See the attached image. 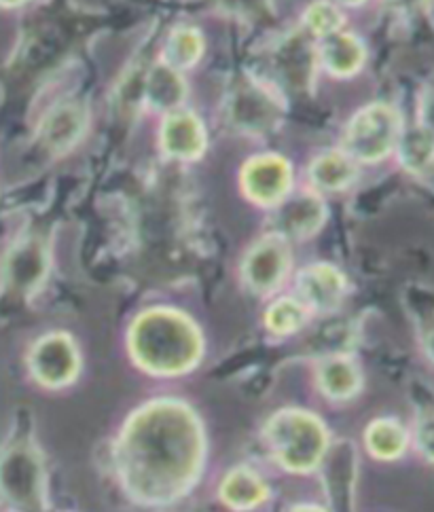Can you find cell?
Segmentation results:
<instances>
[{
	"label": "cell",
	"instance_id": "obj_13",
	"mask_svg": "<svg viewBox=\"0 0 434 512\" xmlns=\"http://www.w3.org/2000/svg\"><path fill=\"white\" fill-rule=\"evenodd\" d=\"M320 60L333 75L350 77L363 66L365 47L356 36L335 32L331 36H324V41L320 45Z\"/></svg>",
	"mask_w": 434,
	"mask_h": 512
},
{
	"label": "cell",
	"instance_id": "obj_9",
	"mask_svg": "<svg viewBox=\"0 0 434 512\" xmlns=\"http://www.w3.org/2000/svg\"><path fill=\"white\" fill-rule=\"evenodd\" d=\"M47 271V252L39 240L17 244L5 263V282L17 292H32L43 282Z\"/></svg>",
	"mask_w": 434,
	"mask_h": 512
},
{
	"label": "cell",
	"instance_id": "obj_6",
	"mask_svg": "<svg viewBox=\"0 0 434 512\" xmlns=\"http://www.w3.org/2000/svg\"><path fill=\"white\" fill-rule=\"evenodd\" d=\"M32 375L45 386L58 388L79 373L77 347L66 335H49L34 345L30 354Z\"/></svg>",
	"mask_w": 434,
	"mask_h": 512
},
{
	"label": "cell",
	"instance_id": "obj_23",
	"mask_svg": "<svg viewBox=\"0 0 434 512\" xmlns=\"http://www.w3.org/2000/svg\"><path fill=\"white\" fill-rule=\"evenodd\" d=\"M305 24L314 34L318 36H331L335 32H339V28L343 26V15L339 13V9L331 3H316L305 13Z\"/></svg>",
	"mask_w": 434,
	"mask_h": 512
},
{
	"label": "cell",
	"instance_id": "obj_21",
	"mask_svg": "<svg viewBox=\"0 0 434 512\" xmlns=\"http://www.w3.org/2000/svg\"><path fill=\"white\" fill-rule=\"evenodd\" d=\"M401 159L409 170H426L434 159V134L430 130H413L401 136Z\"/></svg>",
	"mask_w": 434,
	"mask_h": 512
},
{
	"label": "cell",
	"instance_id": "obj_12",
	"mask_svg": "<svg viewBox=\"0 0 434 512\" xmlns=\"http://www.w3.org/2000/svg\"><path fill=\"white\" fill-rule=\"evenodd\" d=\"M324 218L322 201L314 195H299L288 199L276 212V227L280 235L305 237L312 235Z\"/></svg>",
	"mask_w": 434,
	"mask_h": 512
},
{
	"label": "cell",
	"instance_id": "obj_27",
	"mask_svg": "<svg viewBox=\"0 0 434 512\" xmlns=\"http://www.w3.org/2000/svg\"><path fill=\"white\" fill-rule=\"evenodd\" d=\"M22 3H26V0H0V5H5V7H17Z\"/></svg>",
	"mask_w": 434,
	"mask_h": 512
},
{
	"label": "cell",
	"instance_id": "obj_19",
	"mask_svg": "<svg viewBox=\"0 0 434 512\" xmlns=\"http://www.w3.org/2000/svg\"><path fill=\"white\" fill-rule=\"evenodd\" d=\"M367 445L379 460H394V457H399L405 451L407 434L396 422L379 419L367 430Z\"/></svg>",
	"mask_w": 434,
	"mask_h": 512
},
{
	"label": "cell",
	"instance_id": "obj_5",
	"mask_svg": "<svg viewBox=\"0 0 434 512\" xmlns=\"http://www.w3.org/2000/svg\"><path fill=\"white\" fill-rule=\"evenodd\" d=\"M401 117L388 104H371L363 108L346 132V155L358 161H379L399 144Z\"/></svg>",
	"mask_w": 434,
	"mask_h": 512
},
{
	"label": "cell",
	"instance_id": "obj_8",
	"mask_svg": "<svg viewBox=\"0 0 434 512\" xmlns=\"http://www.w3.org/2000/svg\"><path fill=\"white\" fill-rule=\"evenodd\" d=\"M288 271V248L282 235H269L250 250L244 263L246 282L257 292H271L280 286Z\"/></svg>",
	"mask_w": 434,
	"mask_h": 512
},
{
	"label": "cell",
	"instance_id": "obj_4",
	"mask_svg": "<svg viewBox=\"0 0 434 512\" xmlns=\"http://www.w3.org/2000/svg\"><path fill=\"white\" fill-rule=\"evenodd\" d=\"M0 493L20 512L45 510V474L32 445L17 443L0 457Z\"/></svg>",
	"mask_w": 434,
	"mask_h": 512
},
{
	"label": "cell",
	"instance_id": "obj_1",
	"mask_svg": "<svg viewBox=\"0 0 434 512\" xmlns=\"http://www.w3.org/2000/svg\"><path fill=\"white\" fill-rule=\"evenodd\" d=\"M202 428L180 402L159 400L136 413L121 438L119 466L130 493L170 502L193 483L202 462Z\"/></svg>",
	"mask_w": 434,
	"mask_h": 512
},
{
	"label": "cell",
	"instance_id": "obj_15",
	"mask_svg": "<svg viewBox=\"0 0 434 512\" xmlns=\"http://www.w3.org/2000/svg\"><path fill=\"white\" fill-rule=\"evenodd\" d=\"M221 498L238 510H248L259 506L267 498V487L248 468L233 470L221 485Z\"/></svg>",
	"mask_w": 434,
	"mask_h": 512
},
{
	"label": "cell",
	"instance_id": "obj_10",
	"mask_svg": "<svg viewBox=\"0 0 434 512\" xmlns=\"http://www.w3.org/2000/svg\"><path fill=\"white\" fill-rule=\"evenodd\" d=\"M301 299L318 309V312H331L335 309L346 292V282L341 273L331 265H314L307 267L299 276Z\"/></svg>",
	"mask_w": 434,
	"mask_h": 512
},
{
	"label": "cell",
	"instance_id": "obj_18",
	"mask_svg": "<svg viewBox=\"0 0 434 512\" xmlns=\"http://www.w3.org/2000/svg\"><path fill=\"white\" fill-rule=\"evenodd\" d=\"M320 386L331 398H350L360 386V375L350 360L333 358L320 367Z\"/></svg>",
	"mask_w": 434,
	"mask_h": 512
},
{
	"label": "cell",
	"instance_id": "obj_3",
	"mask_svg": "<svg viewBox=\"0 0 434 512\" xmlns=\"http://www.w3.org/2000/svg\"><path fill=\"white\" fill-rule=\"evenodd\" d=\"M267 441L282 466L297 472L312 470L327 451V432L305 411H282L271 417Z\"/></svg>",
	"mask_w": 434,
	"mask_h": 512
},
{
	"label": "cell",
	"instance_id": "obj_22",
	"mask_svg": "<svg viewBox=\"0 0 434 512\" xmlns=\"http://www.w3.org/2000/svg\"><path fill=\"white\" fill-rule=\"evenodd\" d=\"M305 320V307L295 299H280L269 307L267 326L276 333H295Z\"/></svg>",
	"mask_w": 434,
	"mask_h": 512
},
{
	"label": "cell",
	"instance_id": "obj_17",
	"mask_svg": "<svg viewBox=\"0 0 434 512\" xmlns=\"http://www.w3.org/2000/svg\"><path fill=\"white\" fill-rule=\"evenodd\" d=\"M310 176L322 191H341L356 178V166L346 153H324L312 163Z\"/></svg>",
	"mask_w": 434,
	"mask_h": 512
},
{
	"label": "cell",
	"instance_id": "obj_20",
	"mask_svg": "<svg viewBox=\"0 0 434 512\" xmlns=\"http://www.w3.org/2000/svg\"><path fill=\"white\" fill-rule=\"evenodd\" d=\"M202 49H204V43H202V36L200 32H195L191 28H185V30H176L170 41H168V47H166V58H168V64L172 68H189L193 66L197 60H200L202 56Z\"/></svg>",
	"mask_w": 434,
	"mask_h": 512
},
{
	"label": "cell",
	"instance_id": "obj_25",
	"mask_svg": "<svg viewBox=\"0 0 434 512\" xmlns=\"http://www.w3.org/2000/svg\"><path fill=\"white\" fill-rule=\"evenodd\" d=\"M390 3L396 7V9H403V11H409V9H415L420 7L422 3H426V0H390Z\"/></svg>",
	"mask_w": 434,
	"mask_h": 512
},
{
	"label": "cell",
	"instance_id": "obj_26",
	"mask_svg": "<svg viewBox=\"0 0 434 512\" xmlns=\"http://www.w3.org/2000/svg\"><path fill=\"white\" fill-rule=\"evenodd\" d=\"M293 512H324L318 506H297Z\"/></svg>",
	"mask_w": 434,
	"mask_h": 512
},
{
	"label": "cell",
	"instance_id": "obj_2",
	"mask_svg": "<svg viewBox=\"0 0 434 512\" xmlns=\"http://www.w3.org/2000/svg\"><path fill=\"white\" fill-rule=\"evenodd\" d=\"M130 350L140 367L157 375L185 373L202 356L195 324L172 309L142 314L130 333Z\"/></svg>",
	"mask_w": 434,
	"mask_h": 512
},
{
	"label": "cell",
	"instance_id": "obj_28",
	"mask_svg": "<svg viewBox=\"0 0 434 512\" xmlns=\"http://www.w3.org/2000/svg\"><path fill=\"white\" fill-rule=\"evenodd\" d=\"M341 3H346V5H360V3H365V0H341Z\"/></svg>",
	"mask_w": 434,
	"mask_h": 512
},
{
	"label": "cell",
	"instance_id": "obj_24",
	"mask_svg": "<svg viewBox=\"0 0 434 512\" xmlns=\"http://www.w3.org/2000/svg\"><path fill=\"white\" fill-rule=\"evenodd\" d=\"M418 447L434 462V415L424 417L418 426Z\"/></svg>",
	"mask_w": 434,
	"mask_h": 512
},
{
	"label": "cell",
	"instance_id": "obj_7",
	"mask_svg": "<svg viewBox=\"0 0 434 512\" xmlns=\"http://www.w3.org/2000/svg\"><path fill=\"white\" fill-rule=\"evenodd\" d=\"M244 189L259 204H278L291 189V166L278 155H261L246 163Z\"/></svg>",
	"mask_w": 434,
	"mask_h": 512
},
{
	"label": "cell",
	"instance_id": "obj_14",
	"mask_svg": "<svg viewBox=\"0 0 434 512\" xmlns=\"http://www.w3.org/2000/svg\"><path fill=\"white\" fill-rule=\"evenodd\" d=\"M83 134V113L75 104H62L45 121V142L56 151H66Z\"/></svg>",
	"mask_w": 434,
	"mask_h": 512
},
{
	"label": "cell",
	"instance_id": "obj_16",
	"mask_svg": "<svg viewBox=\"0 0 434 512\" xmlns=\"http://www.w3.org/2000/svg\"><path fill=\"white\" fill-rule=\"evenodd\" d=\"M185 83L170 64H157L147 77V98L155 108L170 111L185 100Z\"/></svg>",
	"mask_w": 434,
	"mask_h": 512
},
{
	"label": "cell",
	"instance_id": "obj_11",
	"mask_svg": "<svg viewBox=\"0 0 434 512\" xmlns=\"http://www.w3.org/2000/svg\"><path fill=\"white\" fill-rule=\"evenodd\" d=\"M161 144H164V151L176 159L200 157L206 146L200 119L183 111L170 113L164 123V132H161Z\"/></svg>",
	"mask_w": 434,
	"mask_h": 512
}]
</instances>
